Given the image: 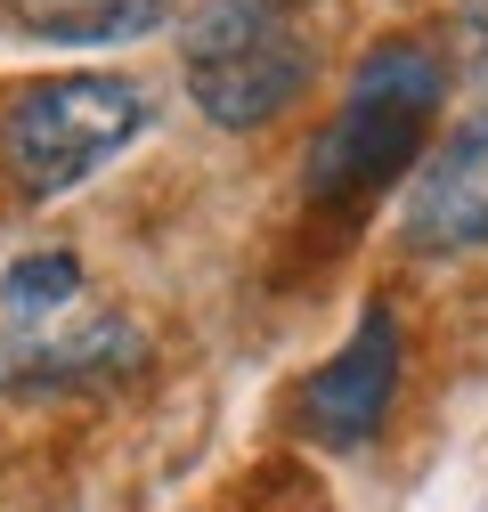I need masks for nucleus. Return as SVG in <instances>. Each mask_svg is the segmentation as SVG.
<instances>
[{"label": "nucleus", "instance_id": "3", "mask_svg": "<svg viewBox=\"0 0 488 512\" xmlns=\"http://www.w3.org/2000/svg\"><path fill=\"white\" fill-rule=\"evenodd\" d=\"M147 131V98L122 74H66V82H33L17 106L0 114V155H9L25 196H66L98 163H114Z\"/></svg>", "mask_w": 488, "mask_h": 512}, {"label": "nucleus", "instance_id": "5", "mask_svg": "<svg viewBox=\"0 0 488 512\" xmlns=\"http://www.w3.org/2000/svg\"><path fill=\"white\" fill-rule=\"evenodd\" d=\"M399 228L415 252H488V114L456 122L448 147L415 171Z\"/></svg>", "mask_w": 488, "mask_h": 512}, {"label": "nucleus", "instance_id": "6", "mask_svg": "<svg viewBox=\"0 0 488 512\" xmlns=\"http://www.w3.org/2000/svg\"><path fill=\"white\" fill-rule=\"evenodd\" d=\"M9 25L25 41L49 49H114V41H139L171 17V0H0Z\"/></svg>", "mask_w": 488, "mask_h": 512}, {"label": "nucleus", "instance_id": "4", "mask_svg": "<svg viewBox=\"0 0 488 512\" xmlns=\"http://www.w3.org/2000/svg\"><path fill=\"white\" fill-rule=\"evenodd\" d=\"M399 317H391V301H366L358 309V326H350V342L301 382V431L310 439H326V447H358V439H375L383 431V415H391V399H399Z\"/></svg>", "mask_w": 488, "mask_h": 512}, {"label": "nucleus", "instance_id": "1", "mask_svg": "<svg viewBox=\"0 0 488 512\" xmlns=\"http://www.w3.org/2000/svg\"><path fill=\"white\" fill-rule=\"evenodd\" d=\"M448 98V66H440V49H423V41H375L358 57V74H350V98L334 106V122L318 131L310 147V196L318 204H358V196H375V187H391L423 131H432V114Z\"/></svg>", "mask_w": 488, "mask_h": 512}, {"label": "nucleus", "instance_id": "2", "mask_svg": "<svg viewBox=\"0 0 488 512\" xmlns=\"http://www.w3.org/2000/svg\"><path fill=\"white\" fill-rule=\"evenodd\" d=\"M188 90L220 131H261L310 90V33L285 0H212L188 33Z\"/></svg>", "mask_w": 488, "mask_h": 512}, {"label": "nucleus", "instance_id": "7", "mask_svg": "<svg viewBox=\"0 0 488 512\" xmlns=\"http://www.w3.org/2000/svg\"><path fill=\"white\" fill-rule=\"evenodd\" d=\"M82 293V261L74 252H25V261L0 277V301H9L17 317H49V309H66Z\"/></svg>", "mask_w": 488, "mask_h": 512}, {"label": "nucleus", "instance_id": "8", "mask_svg": "<svg viewBox=\"0 0 488 512\" xmlns=\"http://www.w3.org/2000/svg\"><path fill=\"white\" fill-rule=\"evenodd\" d=\"M464 49L488 66V0H464Z\"/></svg>", "mask_w": 488, "mask_h": 512}]
</instances>
